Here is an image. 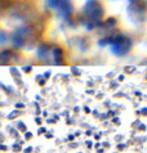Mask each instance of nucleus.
<instances>
[{"mask_svg":"<svg viewBox=\"0 0 147 153\" xmlns=\"http://www.w3.org/2000/svg\"><path fill=\"white\" fill-rule=\"evenodd\" d=\"M105 5L99 0H88L84 5L83 16L90 22H99L105 18Z\"/></svg>","mask_w":147,"mask_h":153,"instance_id":"1","label":"nucleus"}]
</instances>
